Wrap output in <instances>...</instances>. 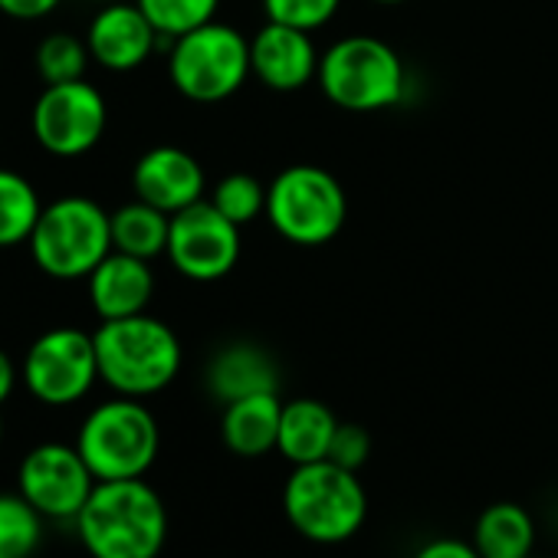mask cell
Segmentation results:
<instances>
[{
	"label": "cell",
	"instance_id": "29",
	"mask_svg": "<svg viewBox=\"0 0 558 558\" xmlns=\"http://www.w3.org/2000/svg\"><path fill=\"white\" fill-rule=\"evenodd\" d=\"M414 558H480V551L463 538H430L414 551Z\"/></svg>",
	"mask_w": 558,
	"mask_h": 558
},
{
	"label": "cell",
	"instance_id": "32",
	"mask_svg": "<svg viewBox=\"0 0 558 558\" xmlns=\"http://www.w3.org/2000/svg\"><path fill=\"white\" fill-rule=\"evenodd\" d=\"M375 4H404V0H375Z\"/></svg>",
	"mask_w": 558,
	"mask_h": 558
},
{
	"label": "cell",
	"instance_id": "1",
	"mask_svg": "<svg viewBox=\"0 0 558 558\" xmlns=\"http://www.w3.org/2000/svg\"><path fill=\"white\" fill-rule=\"evenodd\" d=\"M89 558H158L168 542V506L142 480H102L76 515Z\"/></svg>",
	"mask_w": 558,
	"mask_h": 558
},
{
	"label": "cell",
	"instance_id": "31",
	"mask_svg": "<svg viewBox=\"0 0 558 558\" xmlns=\"http://www.w3.org/2000/svg\"><path fill=\"white\" fill-rule=\"evenodd\" d=\"M17 378H21V368L14 365V359H11L4 349H0V404H4V401L14 395Z\"/></svg>",
	"mask_w": 558,
	"mask_h": 558
},
{
	"label": "cell",
	"instance_id": "24",
	"mask_svg": "<svg viewBox=\"0 0 558 558\" xmlns=\"http://www.w3.org/2000/svg\"><path fill=\"white\" fill-rule=\"evenodd\" d=\"M165 40H178L217 17L220 0H135Z\"/></svg>",
	"mask_w": 558,
	"mask_h": 558
},
{
	"label": "cell",
	"instance_id": "18",
	"mask_svg": "<svg viewBox=\"0 0 558 558\" xmlns=\"http://www.w3.org/2000/svg\"><path fill=\"white\" fill-rule=\"evenodd\" d=\"M279 421H283V401H279V391L250 395V398L223 404L220 437H223L230 453L253 460V457L276 450Z\"/></svg>",
	"mask_w": 558,
	"mask_h": 558
},
{
	"label": "cell",
	"instance_id": "9",
	"mask_svg": "<svg viewBox=\"0 0 558 558\" xmlns=\"http://www.w3.org/2000/svg\"><path fill=\"white\" fill-rule=\"evenodd\" d=\"M24 388L47 408H70L83 401L99 378L96 339L83 329H50L24 355Z\"/></svg>",
	"mask_w": 558,
	"mask_h": 558
},
{
	"label": "cell",
	"instance_id": "10",
	"mask_svg": "<svg viewBox=\"0 0 558 558\" xmlns=\"http://www.w3.org/2000/svg\"><path fill=\"white\" fill-rule=\"evenodd\" d=\"M96 476L76 444L47 440L24 453L17 466V493L53 522H76L96 489Z\"/></svg>",
	"mask_w": 558,
	"mask_h": 558
},
{
	"label": "cell",
	"instance_id": "20",
	"mask_svg": "<svg viewBox=\"0 0 558 558\" xmlns=\"http://www.w3.org/2000/svg\"><path fill=\"white\" fill-rule=\"evenodd\" d=\"M480 558H532L535 519L519 502H493L476 515L473 538Z\"/></svg>",
	"mask_w": 558,
	"mask_h": 558
},
{
	"label": "cell",
	"instance_id": "14",
	"mask_svg": "<svg viewBox=\"0 0 558 558\" xmlns=\"http://www.w3.org/2000/svg\"><path fill=\"white\" fill-rule=\"evenodd\" d=\"M158 40L161 37L145 17V11L138 4H122V0L106 4L93 17L89 34H86V47L93 60L112 73L138 70L155 53Z\"/></svg>",
	"mask_w": 558,
	"mask_h": 558
},
{
	"label": "cell",
	"instance_id": "2",
	"mask_svg": "<svg viewBox=\"0 0 558 558\" xmlns=\"http://www.w3.org/2000/svg\"><path fill=\"white\" fill-rule=\"evenodd\" d=\"M99 378L125 398H151L165 391L181 372V342L171 326L138 313L109 319L96 332Z\"/></svg>",
	"mask_w": 558,
	"mask_h": 558
},
{
	"label": "cell",
	"instance_id": "30",
	"mask_svg": "<svg viewBox=\"0 0 558 558\" xmlns=\"http://www.w3.org/2000/svg\"><path fill=\"white\" fill-rule=\"evenodd\" d=\"M63 0H0V14H8L14 21H40L53 14Z\"/></svg>",
	"mask_w": 558,
	"mask_h": 558
},
{
	"label": "cell",
	"instance_id": "6",
	"mask_svg": "<svg viewBox=\"0 0 558 558\" xmlns=\"http://www.w3.org/2000/svg\"><path fill=\"white\" fill-rule=\"evenodd\" d=\"M266 217L296 246L336 240L349 220V197L339 178L319 165H290L266 184Z\"/></svg>",
	"mask_w": 558,
	"mask_h": 558
},
{
	"label": "cell",
	"instance_id": "26",
	"mask_svg": "<svg viewBox=\"0 0 558 558\" xmlns=\"http://www.w3.org/2000/svg\"><path fill=\"white\" fill-rule=\"evenodd\" d=\"M210 204L230 217L236 227L243 223H253L259 214H266V184L246 171H233L227 178L217 181L214 194H210Z\"/></svg>",
	"mask_w": 558,
	"mask_h": 558
},
{
	"label": "cell",
	"instance_id": "15",
	"mask_svg": "<svg viewBox=\"0 0 558 558\" xmlns=\"http://www.w3.org/2000/svg\"><path fill=\"white\" fill-rule=\"evenodd\" d=\"M132 187L138 201L165 214H178L204 201V168L191 151L174 145H158L135 161Z\"/></svg>",
	"mask_w": 558,
	"mask_h": 558
},
{
	"label": "cell",
	"instance_id": "5",
	"mask_svg": "<svg viewBox=\"0 0 558 558\" xmlns=\"http://www.w3.org/2000/svg\"><path fill=\"white\" fill-rule=\"evenodd\" d=\"M319 86L345 112H381L404 99L408 70L395 47L378 37H345L319 60Z\"/></svg>",
	"mask_w": 558,
	"mask_h": 558
},
{
	"label": "cell",
	"instance_id": "22",
	"mask_svg": "<svg viewBox=\"0 0 558 558\" xmlns=\"http://www.w3.org/2000/svg\"><path fill=\"white\" fill-rule=\"evenodd\" d=\"M40 214L44 204L37 187L24 174L0 168V250L27 243Z\"/></svg>",
	"mask_w": 558,
	"mask_h": 558
},
{
	"label": "cell",
	"instance_id": "7",
	"mask_svg": "<svg viewBox=\"0 0 558 558\" xmlns=\"http://www.w3.org/2000/svg\"><path fill=\"white\" fill-rule=\"evenodd\" d=\"M27 246L47 276L89 279V272L112 253V214L93 197H60L44 207Z\"/></svg>",
	"mask_w": 558,
	"mask_h": 558
},
{
	"label": "cell",
	"instance_id": "16",
	"mask_svg": "<svg viewBox=\"0 0 558 558\" xmlns=\"http://www.w3.org/2000/svg\"><path fill=\"white\" fill-rule=\"evenodd\" d=\"M151 293H155V272L148 259L112 250L89 272V303L102 323L145 313L151 303Z\"/></svg>",
	"mask_w": 558,
	"mask_h": 558
},
{
	"label": "cell",
	"instance_id": "23",
	"mask_svg": "<svg viewBox=\"0 0 558 558\" xmlns=\"http://www.w3.org/2000/svg\"><path fill=\"white\" fill-rule=\"evenodd\" d=\"M47 519L14 489L0 493V558H34Z\"/></svg>",
	"mask_w": 558,
	"mask_h": 558
},
{
	"label": "cell",
	"instance_id": "19",
	"mask_svg": "<svg viewBox=\"0 0 558 558\" xmlns=\"http://www.w3.org/2000/svg\"><path fill=\"white\" fill-rule=\"evenodd\" d=\"M339 417L316 398H296L283 404V421H279V444L276 450L283 453L293 466L329 460V447L336 437Z\"/></svg>",
	"mask_w": 558,
	"mask_h": 558
},
{
	"label": "cell",
	"instance_id": "4",
	"mask_svg": "<svg viewBox=\"0 0 558 558\" xmlns=\"http://www.w3.org/2000/svg\"><path fill=\"white\" fill-rule=\"evenodd\" d=\"M76 447L93 476L102 480H142L161 450V430L142 398H109L96 404L80 424Z\"/></svg>",
	"mask_w": 558,
	"mask_h": 558
},
{
	"label": "cell",
	"instance_id": "25",
	"mask_svg": "<svg viewBox=\"0 0 558 558\" xmlns=\"http://www.w3.org/2000/svg\"><path fill=\"white\" fill-rule=\"evenodd\" d=\"M89 47L73 37V34H50L40 40L37 47V73L47 86H60V83H76L86 76V63H89Z\"/></svg>",
	"mask_w": 558,
	"mask_h": 558
},
{
	"label": "cell",
	"instance_id": "13",
	"mask_svg": "<svg viewBox=\"0 0 558 558\" xmlns=\"http://www.w3.org/2000/svg\"><path fill=\"white\" fill-rule=\"evenodd\" d=\"M323 53L313 44L310 31L266 21L250 40L253 76L276 93H296L319 76Z\"/></svg>",
	"mask_w": 558,
	"mask_h": 558
},
{
	"label": "cell",
	"instance_id": "34",
	"mask_svg": "<svg viewBox=\"0 0 558 558\" xmlns=\"http://www.w3.org/2000/svg\"><path fill=\"white\" fill-rule=\"evenodd\" d=\"M96 4H112V0H96Z\"/></svg>",
	"mask_w": 558,
	"mask_h": 558
},
{
	"label": "cell",
	"instance_id": "3",
	"mask_svg": "<svg viewBox=\"0 0 558 558\" xmlns=\"http://www.w3.org/2000/svg\"><path fill=\"white\" fill-rule=\"evenodd\" d=\"M283 512L290 525L319 545H339L359 535L368 519V493L355 470L332 460L293 466L283 486Z\"/></svg>",
	"mask_w": 558,
	"mask_h": 558
},
{
	"label": "cell",
	"instance_id": "33",
	"mask_svg": "<svg viewBox=\"0 0 558 558\" xmlns=\"http://www.w3.org/2000/svg\"><path fill=\"white\" fill-rule=\"evenodd\" d=\"M0 440H4V421H0Z\"/></svg>",
	"mask_w": 558,
	"mask_h": 558
},
{
	"label": "cell",
	"instance_id": "17",
	"mask_svg": "<svg viewBox=\"0 0 558 558\" xmlns=\"http://www.w3.org/2000/svg\"><path fill=\"white\" fill-rule=\"evenodd\" d=\"M204 381L220 404H230L250 395L279 391V368L266 349L253 342H230L210 359Z\"/></svg>",
	"mask_w": 558,
	"mask_h": 558
},
{
	"label": "cell",
	"instance_id": "28",
	"mask_svg": "<svg viewBox=\"0 0 558 558\" xmlns=\"http://www.w3.org/2000/svg\"><path fill=\"white\" fill-rule=\"evenodd\" d=\"M372 457V434L362 424H342L336 427L332 447H329V460L345 466V470H362Z\"/></svg>",
	"mask_w": 558,
	"mask_h": 558
},
{
	"label": "cell",
	"instance_id": "12",
	"mask_svg": "<svg viewBox=\"0 0 558 558\" xmlns=\"http://www.w3.org/2000/svg\"><path fill=\"white\" fill-rule=\"evenodd\" d=\"M165 256L194 283H214V279H223L240 259V227L223 217L210 201H197L171 214Z\"/></svg>",
	"mask_w": 558,
	"mask_h": 558
},
{
	"label": "cell",
	"instance_id": "27",
	"mask_svg": "<svg viewBox=\"0 0 558 558\" xmlns=\"http://www.w3.org/2000/svg\"><path fill=\"white\" fill-rule=\"evenodd\" d=\"M342 8V0H263L266 21L290 24L300 31H319L326 27Z\"/></svg>",
	"mask_w": 558,
	"mask_h": 558
},
{
	"label": "cell",
	"instance_id": "11",
	"mask_svg": "<svg viewBox=\"0 0 558 558\" xmlns=\"http://www.w3.org/2000/svg\"><path fill=\"white\" fill-rule=\"evenodd\" d=\"M106 99L86 80L44 86L31 112L34 138L57 158H80L93 151L106 135Z\"/></svg>",
	"mask_w": 558,
	"mask_h": 558
},
{
	"label": "cell",
	"instance_id": "21",
	"mask_svg": "<svg viewBox=\"0 0 558 558\" xmlns=\"http://www.w3.org/2000/svg\"><path fill=\"white\" fill-rule=\"evenodd\" d=\"M168 233H171V214L138 197L112 210V250L119 253L151 263L155 256L168 253Z\"/></svg>",
	"mask_w": 558,
	"mask_h": 558
},
{
	"label": "cell",
	"instance_id": "8",
	"mask_svg": "<svg viewBox=\"0 0 558 558\" xmlns=\"http://www.w3.org/2000/svg\"><path fill=\"white\" fill-rule=\"evenodd\" d=\"M171 44L168 76L191 102H223L253 76L250 40L230 24L210 21Z\"/></svg>",
	"mask_w": 558,
	"mask_h": 558
}]
</instances>
